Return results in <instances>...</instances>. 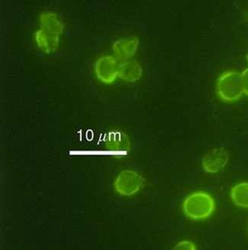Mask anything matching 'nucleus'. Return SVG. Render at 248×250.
<instances>
[{
    "mask_svg": "<svg viewBox=\"0 0 248 250\" xmlns=\"http://www.w3.org/2000/svg\"><path fill=\"white\" fill-rule=\"evenodd\" d=\"M142 74V67L137 61H125L118 63V76L124 81L134 82L141 79Z\"/></svg>",
    "mask_w": 248,
    "mask_h": 250,
    "instance_id": "9",
    "label": "nucleus"
},
{
    "mask_svg": "<svg viewBox=\"0 0 248 250\" xmlns=\"http://www.w3.org/2000/svg\"><path fill=\"white\" fill-rule=\"evenodd\" d=\"M39 23L41 29L52 34L54 36H60L64 31V24L58 15L52 11H44L39 16Z\"/></svg>",
    "mask_w": 248,
    "mask_h": 250,
    "instance_id": "8",
    "label": "nucleus"
},
{
    "mask_svg": "<svg viewBox=\"0 0 248 250\" xmlns=\"http://www.w3.org/2000/svg\"><path fill=\"white\" fill-rule=\"evenodd\" d=\"M229 156L226 149L215 148L208 152L202 159V166L206 172L215 174L227 166Z\"/></svg>",
    "mask_w": 248,
    "mask_h": 250,
    "instance_id": "6",
    "label": "nucleus"
},
{
    "mask_svg": "<svg viewBox=\"0 0 248 250\" xmlns=\"http://www.w3.org/2000/svg\"><path fill=\"white\" fill-rule=\"evenodd\" d=\"M145 179L133 170H123L118 174L114 182V188L118 194L132 196L145 186Z\"/></svg>",
    "mask_w": 248,
    "mask_h": 250,
    "instance_id": "3",
    "label": "nucleus"
},
{
    "mask_svg": "<svg viewBox=\"0 0 248 250\" xmlns=\"http://www.w3.org/2000/svg\"><path fill=\"white\" fill-rule=\"evenodd\" d=\"M139 43V40L137 38L118 39L114 42L113 46L114 58L118 62L131 60V58L135 55Z\"/></svg>",
    "mask_w": 248,
    "mask_h": 250,
    "instance_id": "7",
    "label": "nucleus"
},
{
    "mask_svg": "<svg viewBox=\"0 0 248 250\" xmlns=\"http://www.w3.org/2000/svg\"><path fill=\"white\" fill-rule=\"evenodd\" d=\"M241 76H242L244 94L248 97V67L241 73Z\"/></svg>",
    "mask_w": 248,
    "mask_h": 250,
    "instance_id": "13",
    "label": "nucleus"
},
{
    "mask_svg": "<svg viewBox=\"0 0 248 250\" xmlns=\"http://www.w3.org/2000/svg\"><path fill=\"white\" fill-rule=\"evenodd\" d=\"M60 38L39 28L35 32L36 44L44 53L55 52L60 45Z\"/></svg>",
    "mask_w": 248,
    "mask_h": 250,
    "instance_id": "10",
    "label": "nucleus"
},
{
    "mask_svg": "<svg viewBox=\"0 0 248 250\" xmlns=\"http://www.w3.org/2000/svg\"><path fill=\"white\" fill-rule=\"evenodd\" d=\"M215 200L209 193L195 191L186 197L183 203V210L188 218L204 220L210 218L215 210Z\"/></svg>",
    "mask_w": 248,
    "mask_h": 250,
    "instance_id": "1",
    "label": "nucleus"
},
{
    "mask_svg": "<svg viewBox=\"0 0 248 250\" xmlns=\"http://www.w3.org/2000/svg\"><path fill=\"white\" fill-rule=\"evenodd\" d=\"M173 250H196V246L192 242L189 240H183L175 246Z\"/></svg>",
    "mask_w": 248,
    "mask_h": 250,
    "instance_id": "12",
    "label": "nucleus"
},
{
    "mask_svg": "<svg viewBox=\"0 0 248 250\" xmlns=\"http://www.w3.org/2000/svg\"><path fill=\"white\" fill-rule=\"evenodd\" d=\"M230 197L236 206L248 208V182L236 185L230 190Z\"/></svg>",
    "mask_w": 248,
    "mask_h": 250,
    "instance_id": "11",
    "label": "nucleus"
},
{
    "mask_svg": "<svg viewBox=\"0 0 248 250\" xmlns=\"http://www.w3.org/2000/svg\"><path fill=\"white\" fill-rule=\"evenodd\" d=\"M106 147L114 157L125 156L131 150V142L129 136L122 131L113 130L106 136Z\"/></svg>",
    "mask_w": 248,
    "mask_h": 250,
    "instance_id": "5",
    "label": "nucleus"
},
{
    "mask_svg": "<svg viewBox=\"0 0 248 250\" xmlns=\"http://www.w3.org/2000/svg\"><path fill=\"white\" fill-rule=\"evenodd\" d=\"M246 59H247V62H248V54H247V55H246Z\"/></svg>",
    "mask_w": 248,
    "mask_h": 250,
    "instance_id": "14",
    "label": "nucleus"
},
{
    "mask_svg": "<svg viewBox=\"0 0 248 250\" xmlns=\"http://www.w3.org/2000/svg\"><path fill=\"white\" fill-rule=\"evenodd\" d=\"M118 61L110 55L101 57L95 63L97 78L106 84L113 83L118 77Z\"/></svg>",
    "mask_w": 248,
    "mask_h": 250,
    "instance_id": "4",
    "label": "nucleus"
},
{
    "mask_svg": "<svg viewBox=\"0 0 248 250\" xmlns=\"http://www.w3.org/2000/svg\"><path fill=\"white\" fill-rule=\"evenodd\" d=\"M216 93L224 102L238 101L244 94L241 73L235 71L222 73L217 80Z\"/></svg>",
    "mask_w": 248,
    "mask_h": 250,
    "instance_id": "2",
    "label": "nucleus"
}]
</instances>
